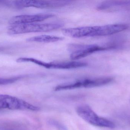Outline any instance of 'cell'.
Returning <instances> with one entry per match:
<instances>
[{"mask_svg": "<svg viewBox=\"0 0 130 130\" xmlns=\"http://www.w3.org/2000/svg\"><path fill=\"white\" fill-rule=\"evenodd\" d=\"M62 23H45L22 24L10 25L7 30L9 35H13L28 33L49 32L57 30L62 27Z\"/></svg>", "mask_w": 130, "mask_h": 130, "instance_id": "obj_1", "label": "cell"}, {"mask_svg": "<svg viewBox=\"0 0 130 130\" xmlns=\"http://www.w3.org/2000/svg\"><path fill=\"white\" fill-rule=\"evenodd\" d=\"M112 80L113 79L109 77L83 79L77 80L74 82L57 85L55 87L54 90L58 91L81 88H87L100 87L110 83Z\"/></svg>", "mask_w": 130, "mask_h": 130, "instance_id": "obj_2", "label": "cell"}, {"mask_svg": "<svg viewBox=\"0 0 130 130\" xmlns=\"http://www.w3.org/2000/svg\"><path fill=\"white\" fill-rule=\"evenodd\" d=\"M76 112L82 119L92 125L111 129L115 127L113 122L99 117L88 105L79 106L76 108Z\"/></svg>", "mask_w": 130, "mask_h": 130, "instance_id": "obj_3", "label": "cell"}, {"mask_svg": "<svg viewBox=\"0 0 130 130\" xmlns=\"http://www.w3.org/2000/svg\"><path fill=\"white\" fill-rule=\"evenodd\" d=\"M19 63L31 62L47 69H71L86 67L88 64L84 62L72 61L68 62L47 63L36 59L29 57H21L17 59Z\"/></svg>", "mask_w": 130, "mask_h": 130, "instance_id": "obj_4", "label": "cell"}, {"mask_svg": "<svg viewBox=\"0 0 130 130\" xmlns=\"http://www.w3.org/2000/svg\"><path fill=\"white\" fill-rule=\"evenodd\" d=\"M28 110L38 111L40 108L13 96L0 94V110Z\"/></svg>", "mask_w": 130, "mask_h": 130, "instance_id": "obj_5", "label": "cell"}, {"mask_svg": "<svg viewBox=\"0 0 130 130\" xmlns=\"http://www.w3.org/2000/svg\"><path fill=\"white\" fill-rule=\"evenodd\" d=\"M70 1H42V0H20L14 2V5L19 8L33 7L37 8H55L70 4Z\"/></svg>", "mask_w": 130, "mask_h": 130, "instance_id": "obj_6", "label": "cell"}, {"mask_svg": "<svg viewBox=\"0 0 130 130\" xmlns=\"http://www.w3.org/2000/svg\"><path fill=\"white\" fill-rule=\"evenodd\" d=\"M107 48L95 44H70L68 49L70 53V58L73 60H78L94 53L107 49Z\"/></svg>", "mask_w": 130, "mask_h": 130, "instance_id": "obj_7", "label": "cell"}, {"mask_svg": "<svg viewBox=\"0 0 130 130\" xmlns=\"http://www.w3.org/2000/svg\"><path fill=\"white\" fill-rule=\"evenodd\" d=\"M54 16V15L51 13L23 15L13 17L9 21V23L10 25L36 23L45 20Z\"/></svg>", "mask_w": 130, "mask_h": 130, "instance_id": "obj_8", "label": "cell"}, {"mask_svg": "<svg viewBox=\"0 0 130 130\" xmlns=\"http://www.w3.org/2000/svg\"><path fill=\"white\" fill-rule=\"evenodd\" d=\"M64 39V37H62L52 35H42L30 37L27 39L26 40L29 42L49 43L61 41Z\"/></svg>", "mask_w": 130, "mask_h": 130, "instance_id": "obj_9", "label": "cell"}, {"mask_svg": "<svg viewBox=\"0 0 130 130\" xmlns=\"http://www.w3.org/2000/svg\"><path fill=\"white\" fill-rule=\"evenodd\" d=\"M49 124L58 130H67L66 127L58 121L53 120L49 121Z\"/></svg>", "mask_w": 130, "mask_h": 130, "instance_id": "obj_10", "label": "cell"}, {"mask_svg": "<svg viewBox=\"0 0 130 130\" xmlns=\"http://www.w3.org/2000/svg\"><path fill=\"white\" fill-rule=\"evenodd\" d=\"M21 78V76L10 78H0V85L8 84L15 82Z\"/></svg>", "mask_w": 130, "mask_h": 130, "instance_id": "obj_11", "label": "cell"}]
</instances>
